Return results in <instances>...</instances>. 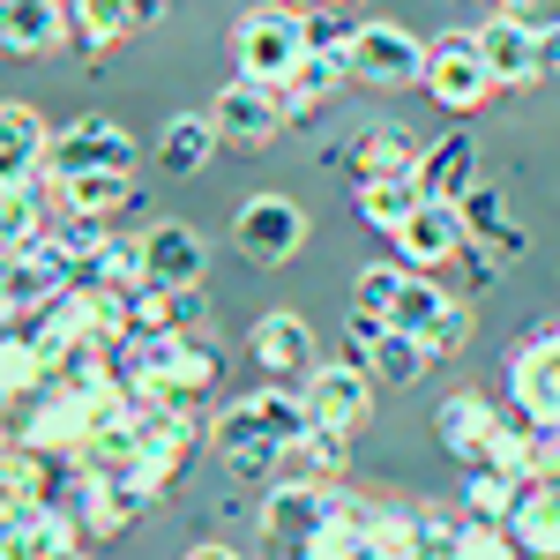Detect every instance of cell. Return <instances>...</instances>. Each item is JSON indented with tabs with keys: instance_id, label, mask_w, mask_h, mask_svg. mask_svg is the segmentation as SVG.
Here are the masks:
<instances>
[{
	"instance_id": "6da1fadb",
	"label": "cell",
	"mask_w": 560,
	"mask_h": 560,
	"mask_svg": "<svg viewBox=\"0 0 560 560\" xmlns=\"http://www.w3.org/2000/svg\"><path fill=\"white\" fill-rule=\"evenodd\" d=\"M232 60H240V83L284 90V83H292V68L306 60L300 8H292V0H269V8L232 15Z\"/></svg>"
},
{
	"instance_id": "7a4b0ae2",
	"label": "cell",
	"mask_w": 560,
	"mask_h": 560,
	"mask_svg": "<svg viewBox=\"0 0 560 560\" xmlns=\"http://www.w3.org/2000/svg\"><path fill=\"white\" fill-rule=\"evenodd\" d=\"M351 509L345 486H314V478H284V486H269V501H261V538L277 546V553L300 560L329 523Z\"/></svg>"
},
{
	"instance_id": "3957f363",
	"label": "cell",
	"mask_w": 560,
	"mask_h": 560,
	"mask_svg": "<svg viewBox=\"0 0 560 560\" xmlns=\"http://www.w3.org/2000/svg\"><path fill=\"white\" fill-rule=\"evenodd\" d=\"M202 441H210V427L195 419V404H179V411H142V448H135V478H142V493L165 501L179 478L195 471Z\"/></svg>"
},
{
	"instance_id": "277c9868",
	"label": "cell",
	"mask_w": 560,
	"mask_h": 560,
	"mask_svg": "<svg viewBox=\"0 0 560 560\" xmlns=\"http://www.w3.org/2000/svg\"><path fill=\"white\" fill-rule=\"evenodd\" d=\"M60 509L75 516V530H83V538H120V530H135V523L150 516L158 501L142 493V478H135V471H120V478L75 471V478H68V493H60Z\"/></svg>"
},
{
	"instance_id": "5b68a950",
	"label": "cell",
	"mask_w": 560,
	"mask_h": 560,
	"mask_svg": "<svg viewBox=\"0 0 560 560\" xmlns=\"http://www.w3.org/2000/svg\"><path fill=\"white\" fill-rule=\"evenodd\" d=\"M388 329H404V337H419L433 359H448V351L471 345V306L456 300V292H441L433 277H404V292H396V314H388Z\"/></svg>"
},
{
	"instance_id": "8992f818",
	"label": "cell",
	"mask_w": 560,
	"mask_h": 560,
	"mask_svg": "<svg viewBox=\"0 0 560 560\" xmlns=\"http://www.w3.org/2000/svg\"><path fill=\"white\" fill-rule=\"evenodd\" d=\"M427 52L404 23H388V15H366L359 23V45H351V75L374 90H427Z\"/></svg>"
},
{
	"instance_id": "52a82bcc",
	"label": "cell",
	"mask_w": 560,
	"mask_h": 560,
	"mask_svg": "<svg viewBox=\"0 0 560 560\" xmlns=\"http://www.w3.org/2000/svg\"><path fill=\"white\" fill-rule=\"evenodd\" d=\"M493 75H486V52H478L471 31H456V38H433L427 52V97L441 105V113H456V120H471L478 105L493 97Z\"/></svg>"
},
{
	"instance_id": "ba28073f",
	"label": "cell",
	"mask_w": 560,
	"mask_h": 560,
	"mask_svg": "<svg viewBox=\"0 0 560 560\" xmlns=\"http://www.w3.org/2000/svg\"><path fill=\"white\" fill-rule=\"evenodd\" d=\"M232 240H240L261 269H284V261L306 247V210L292 195H247L240 217H232Z\"/></svg>"
},
{
	"instance_id": "9c48e42d",
	"label": "cell",
	"mask_w": 560,
	"mask_h": 560,
	"mask_svg": "<svg viewBox=\"0 0 560 560\" xmlns=\"http://www.w3.org/2000/svg\"><path fill=\"white\" fill-rule=\"evenodd\" d=\"M306 411H314V427H337V433H359L374 419V374L359 366V359H322L314 374H306Z\"/></svg>"
},
{
	"instance_id": "30bf717a",
	"label": "cell",
	"mask_w": 560,
	"mask_h": 560,
	"mask_svg": "<svg viewBox=\"0 0 560 560\" xmlns=\"http://www.w3.org/2000/svg\"><path fill=\"white\" fill-rule=\"evenodd\" d=\"M75 173H135V142L120 120H75L68 135H52V158H45V179H75Z\"/></svg>"
},
{
	"instance_id": "8fae6325",
	"label": "cell",
	"mask_w": 560,
	"mask_h": 560,
	"mask_svg": "<svg viewBox=\"0 0 560 560\" xmlns=\"http://www.w3.org/2000/svg\"><path fill=\"white\" fill-rule=\"evenodd\" d=\"M210 120H217V135H224V150H269L277 135L292 128L284 120V105H277V90H261V83H224L210 97Z\"/></svg>"
},
{
	"instance_id": "7c38bea8",
	"label": "cell",
	"mask_w": 560,
	"mask_h": 560,
	"mask_svg": "<svg viewBox=\"0 0 560 560\" xmlns=\"http://www.w3.org/2000/svg\"><path fill=\"white\" fill-rule=\"evenodd\" d=\"M247 351H255V366L269 374V382H292V388L322 366L314 322H306V314H292V306H269V314L255 322V337H247Z\"/></svg>"
},
{
	"instance_id": "4fadbf2b",
	"label": "cell",
	"mask_w": 560,
	"mask_h": 560,
	"mask_svg": "<svg viewBox=\"0 0 560 560\" xmlns=\"http://www.w3.org/2000/svg\"><path fill=\"white\" fill-rule=\"evenodd\" d=\"M509 404L538 427H560V329H538L523 337L516 359H509Z\"/></svg>"
},
{
	"instance_id": "5bb4252c",
	"label": "cell",
	"mask_w": 560,
	"mask_h": 560,
	"mask_svg": "<svg viewBox=\"0 0 560 560\" xmlns=\"http://www.w3.org/2000/svg\"><path fill=\"white\" fill-rule=\"evenodd\" d=\"M419 158H427V142L404 128V120H366V128L345 135L351 187H359V179H411V173H419Z\"/></svg>"
},
{
	"instance_id": "9a60e30c",
	"label": "cell",
	"mask_w": 560,
	"mask_h": 560,
	"mask_svg": "<svg viewBox=\"0 0 560 560\" xmlns=\"http://www.w3.org/2000/svg\"><path fill=\"white\" fill-rule=\"evenodd\" d=\"M210 448H217V464H224L232 486H261V478L284 471V448L255 427V411H247V404H232V411L210 427Z\"/></svg>"
},
{
	"instance_id": "2e32d148",
	"label": "cell",
	"mask_w": 560,
	"mask_h": 560,
	"mask_svg": "<svg viewBox=\"0 0 560 560\" xmlns=\"http://www.w3.org/2000/svg\"><path fill=\"white\" fill-rule=\"evenodd\" d=\"M493 433H501V404L486 396V388H456V396H441V411H433V441L456 456V464H486V448H493Z\"/></svg>"
},
{
	"instance_id": "e0dca14e",
	"label": "cell",
	"mask_w": 560,
	"mask_h": 560,
	"mask_svg": "<svg viewBox=\"0 0 560 560\" xmlns=\"http://www.w3.org/2000/svg\"><path fill=\"white\" fill-rule=\"evenodd\" d=\"M471 247V232H464V217L456 202H419V217L396 232V261L411 269V277H433V269H448V261Z\"/></svg>"
},
{
	"instance_id": "ac0fdd59",
	"label": "cell",
	"mask_w": 560,
	"mask_h": 560,
	"mask_svg": "<svg viewBox=\"0 0 560 560\" xmlns=\"http://www.w3.org/2000/svg\"><path fill=\"white\" fill-rule=\"evenodd\" d=\"M45 158H52V128L31 105H0V195L45 187Z\"/></svg>"
},
{
	"instance_id": "d6986e66",
	"label": "cell",
	"mask_w": 560,
	"mask_h": 560,
	"mask_svg": "<svg viewBox=\"0 0 560 560\" xmlns=\"http://www.w3.org/2000/svg\"><path fill=\"white\" fill-rule=\"evenodd\" d=\"M68 478H75L68 456L15 441V448L0 456V501H8V509H45V501H60V493H68Z\"/></svg>"
},
{
	"instance_id": "ffe728a7",
	"label": "cell",
	"mask_w": 560,
	"mask_h": 560,
	"mask_svg": "<svg viewBox=\"0 0 560 560\" xmlns=\"http://www.w3.org/2000/svg\"><path fill=\"white\" fill-rule=\"evenodd\" d=\"M142 261H150V284L187 292V284L210 277V240H202L195 224H150V232H142Z\"/></svg>"
},
{
	"instance_id": "44dd1931",
	"label": "cell",
	"mask_w": 560,
	"mask_h": 560,
	"mask_svg": "<svg viewBox=\"0 0 560 560\" xmlns=\"http://www.w3.org/2000/svg\"><path fill=\"white\" fill-rule=\"evenodd\" d=\"M419 195L427 202H464L478 187V142L464 128H448V135H427V158H419Z\"/></svg>"
},
{
	"instance_id": "7402d4cb",
	"label": "cell",
	"mask_w": 560,
	"mask_h": 560,
	"mask_svg": "<svg viewBox=\"0 0 560 560\" xmlns=\"http://www.w3.org/2000/svg\"><path fill=\"white\" fill-rule=\"evenodd\" d=\"M478 52H486V75L501 90H523V83H546V68H538V31L516 23V15H493L486 31H471Z\"/></svg>"
},
{
	"instance_id": "603a6c76",
	"label": "cell",
	"mask_w": 560,
	"mask_h": 560,
	"mask_svg": "<svg viewBox=\"0 0 560 560\" xmlns=\"http://www.w3.org/2000/svg\"><path fill=\"white\" fill-rule=\"evenodd\" d=\"M456 217H464L471 247H486L493 261H516L523 255V224L509 217V187H501V179H478L471 195L456 202Z\"/></svg>"
},
{
	"instance_id": "cb8c5ba5",
	"label": "cell",
	"mask_w": 560,
	"mask_h": 560,
	"mask_svg": "<svg viewBox=\"0 0 560 560\" xmlns=\"http://www.w3.org/2000/svg\"><path fill=\"white\" fill-rule=\"evenodd\" d=\"M60 553H83V530H75V516H68L60 501H45V509H15L0 560H60Z\"/></svg>"
},
{
	"instance_id": "d4e9b609",
	"label": "cell",
	"mask_w": 560,
	"mask_h": 560,
	"mask_svg": "<svg viewBox=\"0 0 560 560\" xmlns=\"http://www.w3.org/2000/svg\"><path fill=\"white\" fill-rule=\"evenodd\" d=\"M45 195H52V210L60 217H97V224H113L120 210H135L142 195H135V173H75V179H45Z\"/></svg>"
},
{
	"instance_id": "484cf974",
	"label": "cell",
	"mask_w": 560,
	"mask_h": 560,
	"mask_svg": "<svg viewBox=\"0 0 560 560\" xmlns=\"http://www.w3.org/2000/svg\"><path fill=\"white\" fill-rule=\"evenodd\" d=\"M135 329H158V337H210V292L202 284H142L135 292Z\"/></svg>"
},
{
	"instance_id": "4316f807",
	"label": "cell",
	"mask_w": 560,
	"mask_h": 560,
	"mask_svg": "<svg viewBox=\"0 0 560 560\" xmlns=\"http://www.w3.org/2000/svg\"><path fill=\"white\" fill-rule=\"evenodd\" d=\"M217 150H224V135H217V120L210 113H173L165 128H158V173H173V179H195L202 165H210Z\"/></svg>"
},
{
	"instance_id": "83f0119b",
	"label": "cell",
	"mask_w": 560,
	"mask_h": 560,
	"mask_svg": "<svg viewBox=\"0 0 560 560\" xmlns=\"http://www.w3.org/2000/svg\"><path fill=\"white\" fill-rule=\"evenodd\" d=\"M345 83H359L351 75V52H306L300 68H292V83L277 90V105H284V120H314Z\"/></svg>"
},
{
	"instance_id": "f1b7e54d",
	"label": "cell",
	"mask_w": 560,
	"mask_h": 560,
	"mask_svg": "<svg viewBox=\"0 0 560 560\" xmlns=\"http://www.w3.org/2000/svg\"><path fill=\"white\" fill-rule=\"evenodd\" d=\"M68 45V23H60V0H0V52H60Z\"/></svg>"
},
{
	"instance_id": "f546056e",
	"label": "cell",
	"mask_w": 560,
	"mask_h": 560,
	"mask_svg": "<svg viewBox=\"0 0 560 560\" xmlns=\"http://www.w3.org/2000/svg\"><path fill=\"white\" fill-rule=\"evenodd\" d=\"M419 202H427V195H419V179H359V187H351L359 224H366V232H388V240L419 217Z\"/></svg>"
},
{
	"instance_id": "4dcf8cb0",
	"label": "cell",
	"mask_w": 560,
	"mask_h": 560,
	"mask_svg": "<svg viewBox=\"0 0 560 560\" xmlns=\"http://www.w3.org/2000/svg\"><path fill=\"white\" fill-rule=\"evenodd\" d=\"M538 448H546V427L523 419L516 404H509V411H501V433H493V448H486V471H509L516 486H538Z\"/></svg>"
},
{
	"instance_id": "1f68e13d",
	"label": "cell",
	"mask_w": 560,
	"mask_h": 560,
	"mask_svg": "<svg viewBox=\"0 0 560 560\" xmlns=\"http://www.w3.org/2000/svg\"><path fill=\"white\" fill-rule=\"evenodd\" d=\"M509 530H516L523 560H560V486H523Z\"/></svg>"
},
{
	"instance_id": "d6a6232c",
	"label": "cell",
	"mask_w": 560,
	"mask_h": 560,
	"mask_svg": "<svg viewBox=\"0 0 560 560\" xmlns=\"http://www.w3.org/2000/svg\"><path fill=\"white\" fill-rule=\"evenodd\" d=\"M247 411H255V427L269 433L277 448H292V441H306V433H314L306 388H292V382H269V388H255V396H247Z\"/></svg>"
},
{
	"instance_id": "836d02e7",
	"label": "cell",
	"mask_w": 560,
	"mask_h": 560,
	"mask_svg": "<svg viewBox=\"0 0 560 560\" xmlns=\"http://www.w3.org/2000/svg\"><path fill=\"white\" fill-rule=\"evenodd\" d=\"M351 464V441L337 427H314L306 441L284 448V478H314V486H337V471Z\"/></svg>"
},
{
	"instance_id": "e575fe53",
	"label": "cell",
	"mask_w": 560,
	"mask_h": 560,
	"mask_svg": "<svg viewBox=\"0 0 560 560\" xmlns=\"http://www.w3.org/2000/svg\"><path fill=\"white\" fill-rule=\"evenodd\" d=\"M45 388V359H38V345L23 337V329H0V404L15 411V404H31Z\"/></svg>"
},
{
	"instance_id": "d590c367",
	"label": "cell",
	"mask_w": 560,
	"mask_h": 560,
	"mask_svg": "<svg viewBox=\"0 0 560 560\" xmlns=\"http://www.w3.org/2000/svg\"><path fill=\"white\" fill-rule=\"evenodd\" d=\"M374 382H396V388H411V382H427V366H433V351L419 345V337H404V329H382V345L359 359Z\"/></svg>"
},
{
	"instance_id": "8d00e7d4",
	"label": "cell",
	"mask_w": 560,
	"mask_h": 560,
	"mask_svg": "<svg viewBox=\"0 0 560 560\" xmlns=\"http://www.w3.org/2000/svg\"><path fill=\"white\" fill-rule=\"evenodd\" d=\"M516 501H523V486L509 471H486V464H478V471L464 478V516H471V523H509V516H516Z\"/></svg>"
},
{
	"instance_id": "74e56055",
	"label": "cell",
	"mask_w": 560,
	"mask_h": 560,
	"mask_svg": "<svg viewBox=\"0 0 560 560\" xmlns=\"http://www.w3.org/2000/svg\"><path fill=\"white\" fill-rule=\"evenodd\" d=\"M83 277L113 284V292H142L150 284V261H142V240H105L97 255L83 261Z\"/></svg>"
},
{
	"instance_id": "f35d334b",
	"label": "cell",
	"mask_w": 560,
	"mask_h": 560,
	"mask_svg": "<svg viewBox=\"0 0 560 560\" xmlns=\"http://www.w3.org/2000/svg\"><path fill=\"white\" fill-rule=\"evenodd\" d=\"M404 277H411V269H404V261H366V269H359V277H351V314H396V292H404Z\"/></svg>"
},
{
	"instance_id": "ab89813d",
	"label": "cell",
	"mask_w": 560,
	"mask_h": 560,
	"mask_svg": "<svg viewBox=\"0 0 560 560\" xmlns=\"http://www.w3.org/2000/svg\"><path fill=\"white\" fill-rule=\"evenodd\" d=\"M300 31H306V52H351L359 15H345L337 0H314V8H300Z\"/></svg>"
},
{
	"instance_id": "60d3db41",
	"label": "cell",
	"mask_w": 560,
	"mask_h": 560,
	"mask_svg": "<svg viewBox=\"0 0 560 560\" xmlns=\"http://www.w3.org/2000/svg\"><path fill=\"white\" fill-rule=\"evenodd\" d=\"M411 560H464V523L456 516H419Z\"/></svg>"
},
{
	"instance_id": "b9f144b4",
	"label": "cell",
	"mask_w": 560,
	"mask_h": 560,
	"mask_svg": "<svg viewBox=\"0 0 560 560\" xmlns=\"http://www.w3.org/2000/svg\"><path fill=\"white\" fill-rule=\"evenodd\" d=\"M464 560H523L509 523H464Z\"/></svg>"
},
{
	"instance_id": "7bdbcfd3",
	"label": "cell",
	"mask_w": 560,
	"mask_h": 560,
	"mask_svg": "<svg viewBox=\"0 0 560 560\" xmlns=\"http://www.w3.org/2000/svg\"><path fill=\"white\" fill-rule=\"evenodd\" d=\"M501 15H516V23H530V31H553L560 0H501Z\"/></svg>"
},
{
	"instance_id": "ee69618b",
	"label": "cell",
	"mask_w": 560,
	"mask_h": 560,
	"mask_svg": "<svg viewBox=\"0 0 560 560\" xmlns=\"http://www.w3.org/2000/svg\"><path fill=\"white\" fill-rule=\"evenodd\" d=\"M158 15H165V0H120V31H150V23H158Z\"/></svg>"
},
{
	"instance_id": "f6af8a7d",
	"label": "cell",
	"mask_w": 560,
	"mask_h": 560,
	"mask_svg": "<svg viewBox=\"0 0 560 560\" xmlns=\"http://www.w3.org/2000/svg\"><path fill=\"white\" fill-rule=\"evenodd\" d=\"M538 68L560 75V23H553V31H538Z\"/></svg>"
},
{
	"instance_id": "bcb514c9",
	"label": "cell",
	"mask_w": 560,
	"mask_h": 560,
	"mask_svg": "<svg viewBox=\"0 0 560 560\" xmlns=\"http://www.w3.org/2000/svg\"><path fill=\"white\" fill-rule=\"evenodd\" d=\"M179 560H247V553H232V546H187Z\"/></svg>"
},
{
	"instance_id": "7dc6e473",
	"label": "cell",
	"mask_w": 560,
	"mask_h": 560,
	"mask_svg": "<svg viewBox=\"0 0 560 560\" xmlns=\"http://www.w3.org/2000/svg\"><path fill=\"white\" fill-rule=\"evenodd\" d=\"M8 261H15V247H0V269H8Z\"/></svg>"
},
{
	"instance_id": "c3c4849f",
	"label": "cell",
	"mask_w": 560,
	"mask_h": 560,
	"mask_svg": "<svg viewBox=\"0 0 560 560\" xmlns=\"http://www.w3.org/2000/svg\"><path fill=\"white\" fill-rule=\"evenodd\" d=\"M292 8H314V0H292Z\"/></svg>"
},
{
	"instance_id": "681fc988",
	"label": "cell",
	"mask_w": 560,
	"mask_h": 560,
	"mask_svg": "<svg viewBox=\"0 0 560 560\" xmlns=\"http://www.w3.org/2000/svg\"><path fill=\"white\" fill-rule=\"evenodd\" d=\"M60 560H83V553H60Z\"/></svg>"
},
{
	"instance_id": "f907efd6",
	"label": "cell",
	"mask_w": 560,
	"mask_h": 560,
	"mask_svg": "<svg viewBox=\"0 0 560 560\" xmlns=\"http://www.w3.org/2000/svg\"><path fill=\"white\" fill-rule=\"evenodd\" d=\"M553 486H560V478H553Z\"/></svg>"
}]
</instances>
